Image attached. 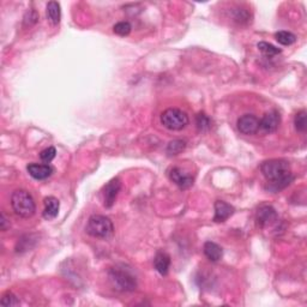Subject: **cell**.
<instances>
[{
    "mask_svg": "<svg viewBox=\"0 0 307 307\" xmlns=\"http://www.w3.org/2000/svg\"><path fill=\"white\" fill-rule=\"evenodd\" d=\"M57 155V150L54 147H48L46 148V149H43L41 153H40V158L45 162V163H49V162H52L54 158H55Z\"/></svg>",
    "mask_w": 307,
    "mask_h": 307,
    "instance_id": "d4e9b609",
    "label": "cell"
},
{
    "mask_svg": "<svg viewBox=\"0 0 307 307\" xmlns=\"http://www.w3.org/2000/svg\"><path fill=\"white\" fill-rule=\"evenodd\" d=\"M196 125H197V129L201 132H205V131L210 130L211 119L205 113H200L196 118Z\"/></svg>",
    "mask_w": 307,
    "mask_h": 307,
    "instance_id": "ffe728a7",
    "label": "cell"
},
{
    "mask_svg": "<svg viewBox=\"0 0 307 307\" xmlns=\"http://www.w3.org/2000/svg\"><path fill=\"white\" fill-rule=\"evenodd\" d=\"M8 228H10V222L8 221V218H6L4 212H2V215H0V229H2L3 232H5L8 231Z\"/></svg>",
    "mask_w": 307,
    "mask_h": 307,
    "instance_id": "484cf974",
    "label": "cell"
},
{
    "mask_svg": "<svg viewBox=\"0 0 307 307\" xmlns=\"http://www.w3.org/2000/svg\"><path fill=\"white\" fill-rule=\"evenodd\" d=\"M277 220V212L271 205H263L258 209L256 215V221L261 227H268Z\"/></svg>",
    "mask_w": 307,
    "mask_h": 307,
    "instance_id": "30bf717a",
    "label": "cell"
},
{
    "mask_svg": "<svg viewBox=\"0 0 307 307\" xmlns=\"http://www.w3.org/2000/svg\"><path fill=\"white\" fill-rule=\"evenodd\" d=\"M43 205H45V208H43V217H45L46 220H54L59 214V201L57 200L55 197L49 196V197L45 198Z\"/></svg>",
    "mask_w": 307,
    "mask_h": 307,
    "instance_id": "4fadbf2b",
    "label": "cell"
},
{
    "mask_svg": "<svg viewBox=\"0 0 307 307\" xmlns=\"http://www.w3.org/2000/svg\"><path fill=\"white\" fill-rule=\"evenodd\" d=\"M238 130L242 134H255L259 130V119L254 114H245L238 119Z\"/></svg>",
    "mask_w": 307,
    "mask_h": 307,
    "instance_id": "ba28073f",
    "label": "cell"
},
{
    "mask_svg": "<svg viewBox=\"0 0 307 307\" xmlns=\"http://www.w3.org/2000/svg\"><path fill=\"white\" fill-rule=\"evenodd\" d=\"M154 266L158 274H161L162 276H166L168 271H170L171 266L170 255L163 251H158L154 258Z\"/></svg>",
    "mask_w": 307,
    "mask_h": 307,
    "instance_id": "5bb4252c",
    "label": "cell"
},
{
    "mask_svg": "<svg viewBox=\"0 0 307 307\" xmlns=\"http://www.w3.org/2000/svg\"><path fill=\"white\" fill-rule=\"evenodd\" d=\"M132 26L129 22H119L113 26V32L119 36H127L131 33Z\"/></svg>",
    "mask_w": 307,
    "mask_h": 307,
    "instance_id": "cb8c5ba5",
    "label": "cell"
},
{
    "mask_svg": "<svg viewBox=\"0 0 307 307\" xmlns=\"http://www.w3.org/2000/svg\"><path fill=\"white\" fill-rule=\"evenodd\" d=\"M261 171L269 181L266 188L271 192L281 191L294 181L291 164L283 158H272V160L264 161L261 166Z\"/></svg>",
    "mask_w": 307,
    "mask_h": 307,
    "instance_id": "6da1fadb",
    "label": "cell"
},
{
    "mask_svg": "<svg viewBox=\"0 0 307 307\" xmlns=\"http://www.w3.org/2000/svg\"><path fill=\"white\" fill-rule=\"evenodd\" d=\"M203 252L209 261L212 263L218 262L224 256V251H222L221 246H218L216 242L207 241L203 246Z\"/></svg>",
    "mask_w": 307,
    "mask_h": 307,
    "instance_id": "9a60e30c",
    "label": "cell"
},
{
    "mask_svg": "<svg viewBox=\"0 0 307 307\" xmlns=\"http://www.w3.org/2000/svg\"><path fill=\"white\" fill-rule=\"evenodd\" d=\"M234 208L231 204L226 203L224 201H216L215 202V216L214 221L217 224L227 221L231 216L234 214Z\"/></svg>",
    "mask_w": 307,
    "mask_h": 307,
    "instance_id": "7c38bea8",
    "label": "cell"
},
{
    "mask_svg": "<svg viewBox=\"0 0 307 307\" xmlns=\"http://www.w3.org/2000/svg\"><path fill=\"white\" fill-rule=\"evenodd\" d=\"M275 39L280 45L282 46H291L296 41V36L291 32H286V30H281L275 34Z\"/></svg>",
    "mask_w": 307,
    "mask_h": 307,
    "instance_id": "e0dca14e",
    "label": "cell"
},
{
    "mask_svg": "<svg viewBox=\"0 0 307 307\" xmlns=\"http://www.w3.org/2000/svg\"><path fill=\"white\" fill-rule=\"evenodd\" d=\"M281 123V117L277 110H270L265 113L261 120H259V130L263 133H272L278 129Z\"/></svg>",
    "mask_w": 307,
    "mask_h": 307,
    "instance_id": "52a82bcc",
    "label": "cell"
},
{
    "mask_svg": "<svg viewBox=\"0 0 307 307\" xmlns=\"http://www.w3.org/2000/svg\"><path fill=\"white\" fill-rule=\"evenodd\" d=\"M306 110L301 109L300 112L296 113L294 118V126L298 132L305 133L306 132Z\"/></svg>",
    "mask_w": 307,
    "mask_h": 307,
    "instance_id": "44dd1931",
    "label": "cell"
},
{
    "mask_svg": "<svg viewBox=\"0 0 307 307\" xmlns=\"http://www.w3.org/2000/svg\"><path fill=\"white\" fill-rule=\"evenodd\" d=\"M233 18H234L235 22L242 24V23H246L249 21V13L247 10L238 8L235 10H233Z\"/></svg>",
    "mask_w": 307,
    "mask_h": 307,
    "instance_id": "603a6c76",
    "label": "cell"
},
{
    "mask_svg": "<svg viewBox=\"0 0 307 307\" xmlns=\"http://www.w3.org/2000/svg\"><path fill=\"white\" fill-rule=\"evenodd\" d=\"M26 171L35 180H46L54 173V168L49 163H30Z\"/></svg>",
    "mask_w": 307,
    "mask_h": 307,
    "instance_id": "8fae6325",
    "label": "cell"
},
{
    "mask_svg": "<svg viewBox=\"0 0 307 307\" xmlns=\"http://www.w3.org/2000/svg\"><path fill=\"white\" fill-rule=\"evenodd\" d=\"M190 123L187 114L178 108H168L161 114V124L171 131H180Z\"/></svg>",
    "mask_w": 307,
    "mask_h": 307,
    "instance_id": "5b68a950",
    "label": "cell"
},
{
    "mask_svg": "<svg viewBox=\"0 0 307 307\" xmlns=\"http://www.w3.org/2000/svg\"><path fill=\"white\" fill-rule=\"evenodd\" d=\"M121 190V181L119 178H114L108 183L102 190L103 205L106 208H112Z\"/></svg>",
    "mask_w": 307,
    "mask_h": 307,
    "instance_id": "8992f818",
    "label": "cell"
},
{
    "mask_svg": "<svg viewBox=\"0 0 307 307\" xmlns=\"http://www.w3.org/2000/svg\"><path fill=\"white\" fill-rule=\"evenodd\" d=\"M86 231L90 237L107 239L113 234L114 226L109 217L103 215H92L88 220Z\"/></svg>",
    "mask_w": 307,
    "mask_h": 307,
    "instance_id": "277c9868",
    "label": "cell"
},
{
    "mask_svg": "<svg viewBox=\"0 0 307 307\" xmlns=\"http://www.w3.org/2000/svg\"><path fill=\"white\" fill-rule=\"evenodd\" d=\"M185 148H186V142L181 139H174L168 143L167 154L170 156H175V155H179L181 151H184Z\"/></svg>",
    "mask_w": 307,
    "mask_h": 307,
    "instance_id": "ac0fdd59",
    "label": "cell"
},
{
    "mask_svg": "<svg viewBox=\"0 0 307 307\" xmlns=\"http://www.w3.org/2000/svg\"><path fill=\"white\" fill-rule=\"evenodd\" d=\"M11 205L13 211L23 218H29L35 214L36 204L33 196L26 190H16L11 196Z\"/></svg>",
    "mask_w": 307,
    "mask_h": 307,
    "instance_id": "3957f363",
    "label": "cell"
},
{
    "mask_svg": "<svg viewBox=\"0 0 307 307\" xmlns=\"http://www.w3.org/2000/svg\"><path fill=\"white\" fill-rule=\"evenodd\" d=\"M257 47H258V49L261 50V52L264 54L265 57H270V58H271V57L278 55V54L282 52V50L280 48H277V47H275L274 45H271V43L264 42V41L259 42L257 45Z\"/></svg>",
    "mask_w": 307,
    "mask_h": 307,
    "instance_id": "d6986e66",
    "label": "cell"
},
{
    "mask_svg": "<svg viewBox=\"0 0 307 307\" xmlns=\"http://www.w3.org/2000/svg\"><path fill=\"white\" fill-rule=\"evenodd\" d=\"M109 281L112 283L114 289L120 292H132L137 288V280L132 272L125 266H116L108 272Z\"/></svg>",
    "mask_w": 307,
    "mask_h": 307,
    "instance_id": "7a4b0ae2",
    "label": "cell"
},
{
    "mask_svg": "<svg viewBox=\"0 0 307 307\" xmlns=\"http://www.w3.org/2000/svg\"><path fill=\"white\" fill-rule=\"evenodd\" d=\"M0 303H2V306L12 307V306H18L21 302H19L18 298H17V296L13 294L12 292H6L5 294L2 296Z\"/></svg>",
    "mask_w": 307,
    "mask_h": 307,
    "instance_id": "7402d4cb",
    "label": "cell"
},
{
    "mask_svg": "<svg viewBox=\"0 0 307 307\" xmlns=\"http://www.w3.org/2000/svg\"><path fill=\"white\" fill-rule=\"evenodd\" d=\"M46 15L48 21L53 25H58L62 19V10H60V4L57 2H49L46 8Z\"/></svg>",
    "mask_w": 307,
    "mask_h": 307,
    "instance_id": "2e32d148",
    "label": "cell"
},
{
    "mask_svg": "<svg viewBox=\"0 0 307 307\" xmlns=\"http://www.w3.org/2000/svg\"><path fill=\"white\" fill-rule=\"evenodd\" d=\"M170 179L180 188H188L193 184V177L180 167L171 168Z\"/></svg>",
    "mask_w": 307,
    "mask_h": 307,
    "instance_id": "9c48e42d",
    "label": "cell"
}]
</instances>
